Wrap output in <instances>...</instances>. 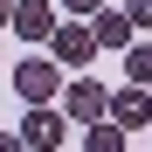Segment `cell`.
Here are the masks:
<instances>
[{"mask_svg": "<svg viewBox=\"0 0 152 152\" xmlns=\"http://www.w3.org/2000/svg\"><path fill=\"white\" fill-rule=\"evenodd\" d=\"M90 152H124V132L118 124H104V118H90V138H83Z\"/></svg>", "mask_w": 152, "mask_h": 152, "instance_id": "obj_8", "label": "cell"}, {"mask_svg": "<svg viewBox=\"0 0 152 152\" xmlns=\"http://www.w3.org/2000/svg\"><path fill=\"white\" fill-rule=\"evenodd\" d=\"M7 7H14V0H0V28H7Z\"/></svg>", "mask_w": 152, "mask_h": 152, "instance_id": "obj_12", "label": "cell"}, {"mask_svg": "<svg viewBox=\"0 0 152 152\" xmlns=\"http://www.w3.org/2000/svg\"><path fill=\"white\" fill-rule=\"evenodd\" d=\"M104 118H118V124H145V83H132V90L104 97Z\"/></svg>", "mask_w": 152, "mask_h": 152, "instance_id": "obj_7", "label": "cell"}, {"mask_svg": "<svg viewBox=\"0 0 152 152\" xmlns=\"http://www.w3.org/2000/svg\"><path fill=\"white\" fill-rule=\"evenodd\" d=\"M124 14H132L138 28H145V21H152V0H132V7H124Z\"/></svg>", "mask_w": 152, "mask_h": 152, "instance_id": "obj_11", "label": "cell"}, {"mask_svg": "<svg viewBox=\"0 0 152 152\" xmlns=\"http://www.w3.org/2000/svg\"><path fill=\"white\" fill-rule=\"evenodd\" d=\"M62 124H69V118H56L48 104H28V118H21L14 138L28 145V152H56V145H62Z\"/></svg>", "mask_w": 152, "mask_h": 152, "instance_id": "obj_3", "label": "cell"}, {"mask_svg": "<svg viewBox=\"0 0 152 152\" xmlns=\"http://www.w3.org/2000/svg\"><path fill=\"white\" fill-rule=\"evenodd\" d=\"M62 7H69L76 21H83V14H97V7H104V0H62Z\"/></svg>", "mask_w": 152, "mask_h": 152, "instance_id": "obj_10", "label": "cell"}, {"mask_svg": "<svg viewBox=\"0 0 152 152\" xmlns=\"http://www.w3.org/2000/svg\"><path fill=\"white\" fill-rule=\"evenodd\" d=\"M104 83H97V76H76V83H69V118L76 124H90V118H104Z\"/></svg>", "mask_w": 152, "mask_h": 152, "instance_id": "obj_5", "label": "cell"}, {"mask_svg": "<svg viewBox=\"0 0 152 152\" xmlns=\"http://www.w3.org/2000/svg\"><path fill=\"white\" fill-rule=\"evenodd\" d=\"M7 21H14V35H21V42H42L48 28H56V7H48V0H14Z\"/></svg>", "mask_w": 152, "mask_h": 152, "instance_id": "obj_4", "label": "cell"}, {"mask_svg": "<svg viewBox=\"0 0 152 152\" xmlns=\"http://www.w3.org/2000/svg\"><path fill=\"white\" fill-rule=\"evenodd\" d=\"M90 35H97V48H124V42L138 35V21H132V14H97Z\"/></svg>", "mask_w": 152, "mask_h": 152, "instance_id": "obj_6", "label": "cell"}, {"mask_svg": "<svg viewBox=\"0 0 152 152\" xmlns=\"http://www.w3.org/2000/svg\"><path fill=\"white\" fill-rule=\"evenodd\" d=\"M42 42H48V56H56V69H83V62L97 56V35H90L76 14H69V21H56V28H48Z\"/></svg>", "mask_w": 152, "mask_h": 152, "instance_id": "obj_1", "label": "cell"}, {"mask_svg": "<svg viewBox=\"0 0 152 152\" xmlns=\"http://www.w3.org/2000/svg\"><path fill=\"white\" fill-rule=\"evenodd\" d=\"M14 90H21V104H56V90H62L56 56H28V62H14Z\"/></svg>", "mask_w": 152, "mask_h": 152, "instance_id": "obj_2", "label": "cell"}, {"mask_svg": "<svg viewBox=\"0 0 152 152\" xmlns=\"http://www.w3.org/2000/svg\"><path fill=\"white\" fill-rule=\"evenodd\" d=\"M124 76H132V83H152V48H145V42H132V56H124Z\"/></svg>", "mask_w": 152, "mask_h": 152, "instance_id": "obj_9", "label": "cell"}]
</instances>
